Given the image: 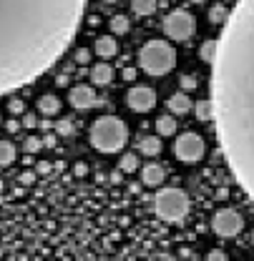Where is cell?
Wrapping results in <instances>:
<instances>
[{
    "mask_svg": "<svg viewBox=\"0 0 254 261\" xmlns=\"http://www.w3.org/2000/svg\"><path fill=\"white\" fill-rule=\"evenodd\" d=\"M179 86H181V91L191 93V91H196V88H199V78H196L194 73H184V75L179 78Z\"/></svg>",
    "mask_w": 254,
    "mask_h": 261,
    "instance_id": "24",
    "label": "cell"
},
{
    "mask_svg": "<svg viewBox=\"0 0 254 261\" xmlns=\"http://www.w3.org/2000/svg\"><path fill=\"white\" fill-rule=\"evenodd\" d=\"M73 173H76L78 178H83V176L88 173V166H86V163H76V168H73Z\"/></svg>",
    "mask_w": 254,
    "mask_h": 261,
    "instance_id": "33",
    "label": "cell"
},
{
    "mask_svg": "<svg viewBox=\"0 0 254 261\" xmlns=\"http://www.w3.org/2000/svg\"><path fill=\"white\" fill-rule=\"evenodd\" d=\"M194 111H196V121H201V123H209V121L214 118V111H212V100H206V98H204V100H199Z\"/></svg>",
    "mask_w": 254,
    "mask_h": 261,
    "instance_id": "19",
    "label": "cell"
},
{
    "mask_svg": "<svg viewBox=\"0 0 254 261\" xmlns=\"http://www.w3.org/2000/svg\"><path fill=\"white\" fill-rule=\"evenodd\" d=\"M131 8L138 15H151L156 10V0H131Z\"/></svg>",
    "mask_w": 254,
    "mask_h": 261,
    "instance_id": "20",
    "label": "cell"
},
{
    "mask_svg": "<svg viewBox=\"0 0 254 261\" xmlns=\"http://www.w3.org/2000/svg\"><path fill=\"white\" fill-rule=\"evenodd\" d=\"M56 83H58L61 88H63V86H68V75H65V73H61V75L56 78Z\"/></svg>",
    "mask_w": 254,
    "mask_h": 261,
    "instance_id": "37",
    "label": "cell"
},
{
    "mask_svg": "<svg viewBox=\"0 0 254 261\" xmlns=\"http://www.w3.org/2000/svg\"><path fill=\"white\" fill-rule=\"evenodd\" d=\"M174 153H176L179 161H184V163L201 161V156H204V138L199 133H194V130L181 133L176 138V143H174Z\"/></svg>",
    "mask_w": 254,
    "mask_h": 261,
    "instance_id": "7",
    "label": "cell"
},
{
    "mask_svg": "<svg viewBox=\"0 0 254 261\" xmlns=\"http://www.w3.org/2000/svg\"><path fill=\"white\" fill-rule=\"evenodd\" d=\"M15 156H18L15 146H13L10 141H0V166H10V163H15Z\"/></svg>",
    "mask_w": 254,
    "mask_h": 261,
    "instance_id": "18",
    "label": "cell"
},
{
    "mask_svg": "<svg viewBox=\"0 0 254 261\" xmlns=\"http://www.w3.org/2000/svg\"><path fill=\"white\" fill-rule=\"evenodd\" d=\"M154 208L164 221H181L189 214V196L181 189H159V194L154 196Z\"/></svg>",
    "mask_w": 254,
    "mask_h": 261,
    "instance_id": "5",
    "label": "cell"
},
{
    "mask_svg": "<svg viewBox=\"0 0 254 261\" xmlns=\"http://www.w3.org/2000/svg\"><path fill=\"white\" fill-rule=\"evenodd\" d=\"M43 146H48V148L56 146V136H45V138H43Z\"/></svg>",
    "mask_w": 254,
    "mask_h": 261,
    "instance_id": "36",
    "label": "cell"
},
{
    "mask_svg": "<svg viewBox=\"0 0 254 261\" xmlns=\"http://www.w3.org/2000/svg\"><path fill=\"white\" fill-rule=\"evenodd\" d=\"M40 148H43V141L35 138V136H28V138L23 141V151H26V153H38Z\"/></svg>",
    "mask_w": 254,
    "mask_h": 261,
    "instance_id": "26",
    "label": "cell"
},
{
    "mask_svg": "<svg viewBox=\"0 0 254 261\" xmlns=\"http://www.w3.org/2000/svg\"><path fill=\"white\" fill-rule=\"evenodd\" d=\"M91 146L101 153H119L128 141L126 123L116 116H101L91 126Z\"/></svg>",
    "mask_w": 254,
    "mask_h": 261,
    "instance_id": "3",
    "label": "cell"
},
{
    "mask_svg": "<svg viewBox=\"0 0 254 261\" xmlns=\"http://www.w3.org/2000/svg\"><path fill=\"white\" fill-rule=\"evenodd\" d=\"M73 61H76L78 65H86L88 61H91V53H88L86 48H78V50L73 53Z\"/></svg>",
    "mask_w": 254,
    "mask_h": 261,
    "instance_id": "28",
    "label": "cell"
},
{
    "mask_svg": "<svg viewBox=\"0 0 254 261\" xmlns=\"http://www.w3.org/2000/svg\"><path fill=\"white\" fill-rule=\"evenodd\" d=\"M141 184L149 186V189H159L161 184H164V168H161L159 163H146L141 168Z\"/></svg>",
    "mask_w": 254,
    "mask_h": 261,
    "instance_id": "11",
    "label": "cell"
},
{
    "mask_svg": "<svg viewBox=\"0 0 254 261\" xmlns=\"http://www.w3.org/2000/svg\"><path fill=\"white\" fill-rule=\"evenodd\" d=\"M191 3H194V5H201V3H206V0H191Z\"/></svg>",
    "mask_w": 254,
    "mask_h": 261,
    "instance_id": "39",
    "label": "cell"
},
{
    "mask_svg": "<svg viewBox=\"0 0 254 261\" xmlns=\"http://www.w3.org/2000/svg\"><path fill=\"white\" fill-rule=\"evenodd\" d=\"M119 168H121L124 173L138 171V156H136V153H124V156L119 159Z\"/></svg>",
    "mask_w": 254,
    "mask_h": 261,
    "instance_id": "21",
    "label": "cell"
},
{
    "mask_svg": "<svg viewBox=\"0 0 254 261\" xmlns=\"http://www.w3.org/2000/svg\"><path fill=\"white\" fill-rule=\"evenodd\" d=\"M209 100L219 153L254 201V0H239L222 23Z\"/></svg>",
    "mask_w": 254,
    "mask_h": 261,
    "instance_id": "1",
    "label": "cell"
},
{
    "mask_svg": "<svg viewBox=\"0 0 254 261\" xmlns=\"http://www.w3.org/2000/svg\"><path fill=\"white\" fill-rule=\"evenodd\" d=\"M38 173H51V163L40 161V163H38Z\"/></svg>",
    "mask_w": 254,
    "mask_h": 261,
    "instance_id": "35",
    "label": "cell"
},
{
    "mask_svg": "<svg viewBox=\"0 0 254 261\" xmlns=\"http://www.w3.org/2000/svg\"><path fill=\"white\" fill-rule=\"evenodd\" d=\"M124 81H136V70L133 68H124Z\"/></svg>",
    "mask_w": 254,
    "mask_h": 261,
    "instance_id": "34",
    "label": "cell"
},
{
    "mask_svg": "<svg viewBox=\"0 0 254 261\" xmlns=\"http://www.w3.org/2000/svg\"><path fill=\"white\" fill-rule=\"evenodd\" d=\"M126 103L131 111L146 113V111H151V108L156 106V91L149 88V86H133L126 93Z\"/></svg>",
    "mask_w": 254,
    "mask_h": 261,
    "instance_id": "9",
    "label": "cell"
},
{
    "mask_svg": "<svg viewBox=\"0 0 254 261\" xmlns=\"http://www.w3.org/2000/svg\"><path fill=\"white\" fill-rule=\"evenodd\" d=\"M189 108H191V100H189V93H187V91H179V93H174V96L169 98V111H171L174 116L189 113Z\"/></svg>",
    "mask_w": 254,
    "mask_h": 261,
    "instance_id": "14",
    "label": "cell"
},
{
    "mask_svg": "<svg viewBox=\"0 0 254 261\" xmlns=\"http://www.w3.org/2000/svg\"><path fill=\"white\" fill-rule=\"evenodd\" d=\"M179 256H187V259H194V251H189V249H181V251H179Z\"/></svg>",
    "mask_w": 254,
    "mask_h": 261,
    "instance_id": "38",
    "label": "cell"
},
{
    "mask_svg": "<svg viewBox=\"0 0 254 261\" xmlns=\"http://www.w3.org/2000/svg\"><path fill=\"white\" fill-rule=\"evenodd\" d=\"M8 111H10L13 116H18V113H23V111H26V103H23L20 98H15V100H10V103H8Z\"/></svg>",
    "mask_w": 254,
    "mask_h": 261,
    "instance_id": "29",
    "label": "cell"
},
{
    "mask_svg": "<svg viewBox=\"0 0 254 261\" xmlns=\"http://www.w3.org/2000/svg\"><path fill=\"white\" fill-rule=\"evenodd\" d=\"M252 244H254V233H252Z\"/></svg>",
    "mask_w": 254,
    "mask_h": 261,
    "instance_id": "43",
    "label": "cell"
},
{
    "mask_svg": "<svg viewBox=\"0 0 254 261\" xmlns=\"http://www.w3.org/2000/svg\"><path fill=\"white\" fill-rule=\"evenodd\" d=\"M18 181H20L23 186H33V184H35V173H33V171H23Z\"/></svg>",
    "mask_w": 254,
    "mask_h": 261,
    "instance_id": "30",
    "label": "cell"
},
{
    "mask_svg": "<svg viewBox=\"0 0 254 261\" xmlns=\"http://www.w3.org/2000/svg\"><path fill=\"white\" fill-rule=\"evenodd\" d=\"M68 103H71L73 108H78V111H88V108H96L101 100H98L94 88H88V86H76V88H71V93H68Z\"/></svg>",
    "mask_w": 254,
    "mask_h": 261,
    "instance_id": "10",
    "label": "cell"
},
{
    "mask_svg": "<svg viewBox=\"0 0 254 261\" xmlns=\"http://www.w3.org/2000/svg\"><path fill=\"white\" fill-rule=\"evenodd\" d=\"M206 259H209V261H226V251H222V249H214V251H209V254H206Z\"/></svg>",
    "mask_w": 254,
    "mask_h": 261,
    "instance_id": "31",
    "label": "cell"
},
{
    "mask_svg": "<svg viewBox=\"0 0 254 261\" xmlns=\"http://www.w3.org/2000/svg\"><path fill=\"white\" fill-rule=\"evenodd\" d=\"M156 130H159V136H174L176 133V118L174 116H159L156 118Z\"/></svg>",
    "mask_w": 254,
    "mask_h": 261,
    "instance_id": "17",
    "label": "cell"
},
{
    "mask_svg": "<svg viewBox=\"0 0 254 261\" xmlns=\"http://www.w3.org/2000/svg\"><path fill=\"white\" fill-rule=\"evenodd\" d=\"M111 31L116 33V35L126 33L128 31V18L126 15H121V13H119V15H113V18H111Z\"/></svg>",
    "mask_w": 254,
    "mask_h": 261,
    "instance_id": "25",
    "label": "cell"
},
{
    "mask_svg": "<svg viewBox=\"0 0 254 261\" xmlns=\"http://www.w3.org/2000/svg\"><path fill=\"white\" fill-rule=\"evenodd\" d=\"M86 0H0V96L43 75L71 45Z\"/></svg>",
    "mask_w": 254,
    "mask_h": 261,
    "instance_id": "2",
    "label": "cell"
},
{
    "mask_svg": "<svg viewBox=\"0 0 254 261\" xmlns=\"http://www.w3.org/2000/svg\"><path fill=\"white\" fill-rule=\"evenodd\" d=\"M23 126H26V128L38 126V116H35V113H26V116H23Z\"/></svg>",
    "mask_w": 254,
    "mask_h": 261,
    "instance_id": "32",
    "label": "cell"
},
{
    "mask_svg": "<svg viewBox=\"0 0 254 261\" xmlns=\"http://www.w3.org/2000/svg\"><path fill=\"white\" fill-rule=\"evenodd\" d=\"M138 151L144 156H159L161 153L159 136H138Z\"/></svg>",
    "mask_w": 254,
    "mask_h": 261,
    "instance_id": "16",
    "label": "cell"
},
{
    "mask_svg": "<svg viewBox=\"0 0 254 261\" xmlns=\"http://www.w3.org/2000/svg\"><path fill=\"white\" fill-rule=\"evenodd\" d=\"M38 111L48 118V116H56L58 111H61V100L58 96H53V93H43V96L38 98Z\"/></svg>",
    "mask_w": 254,
    "mask_h": 261,
    "instance_id": "15",
    "label": "cell"
},
{
    "mask_svg": "<svg viewBox=\"0 0 254 261\" xmlns=\"http://www.w3.org/2000/svg\"><path fill=\"white\" fill-rule=\"evenodd\" d=\"M91 81H94V86H108L111 81H113V68L108 63H96L91 68Z\"/></svg>",
    "mask_w": 254,
    "mask_h": 261,
    "instance_id": "13",
    "label": "cell"
},
{
    "mask_svg": "<svg viewBox=\"0 0 254 261\" xmlns=\"http://www.w3.org/2000/svg\"><path fill=\"white\" fill-rule=\"evenodd\" d=\"M3 186H5V184H3V181H0V191H3Z\"/></svg>",
    "mask_w": 254,
    "mask_h": 261,
    "instance_id": "41",
    "label": "cell"
},
{
    "mask_svg": "<svg viewBox=\"0 0 254 261\" xmlns=\"http://www.w3.org/2000/svg\"><path fill=\"white\" fill-rule=\"evenodd\" d=\"M222 3H224V5H229V3H232V0H222Z\"/></svg>",
    "mask_w": 254,
    "mask_h": 261,
    "instance_id": "40",
    "label": "cell"
},
{
    "mask_svg": "<svg viewBox=\"0 0 254 261\" xmlns=\"http://www.w3.org/2000/svg\"><path fill=\"white\" fill-rule=\"evenodd\" d=\"M96 53L101 58H113L119 53V43L113 40V35H98L96 38Z\"/></svg>",
    "mask_w": 254,
    "mask_h": 261,
    "instance_id": "12",
    "label": "cell"
},
{
    "mask_svg": "<svg viewBox=\"0 0 254 261\" xmlns=\"http://www.w3.org/2000/svg\"><path fill=\"white\" fill-rule=\"evenodd\" d=\"M103 3H116V0H103Z\"/></svg>",
    "mask_w": 254,
    "mask_h": 261,
    "instance_id": "42",
    "label": "cell"
},
{
    "mask_svg": "<svg viewBox=\"0 0 254 261\" xmlns=\"http://www.w3.org/2000/svg\"><path fill=\"white\" fill-rule=\"evenodd\" d=\"M164 33L171 40H189L191 35L196 33V20L187 10H171L164 18Z\"/></svg>",
    "mask_w": 254,
    "mask_h": 261,
    "instance_id": "6",
    "label": "cell"
},
{
    "mask_svg": "<svg viewBox=\"0 0 254 261\" xmlns=\"http://www.w3.org/2000/svg\"><path fill=\"white\" fill-rule=\"evenodd\" d=\"M226 15H229V10H226V5H224V3L214 5V8L209 10V20H212L214 25H222L224 20H226Z\"/></svg>",
    "mask_w": 254,
    "mask_h": 261,
    "instance_id": "23",
    "label": "cell"
},
{
    "mask_svg": "<svg viewBox=\"0 0 254 261\" xmlns=\"http://www.w3.org/2000/svg\"><path fill=\"white\" fill-rule=\"evenodd\" d=\"M138 65L149 75H166L176 65V50L166 40H146V45L138 50Z\"/></svg>",
    "mask_w": 254,
    "mask_h": 261,
    "instance_id": "4",
    "label": "cell"
},
{
    "mask_svg": "<svg viewBox=\"0 0 254 261\" xmlns=\"http://www.w3.org/2000/svg\"><path fill=\"white\" fill-rule=\"evenodd\" d=\"M214 56H217V40H206V43H201V48H199V58H201L204 63H212Z\"/></svg>",
    "mask_w": 254,
    "mask_h": 261,
    "instance_id": "22",
    "label": "cell"
},
{
    "mask_svg": "<svg viewBox=\"0 0 254 261\" xmlns=\"http://www.w3.org/2000/svg\"><path fill=\"white\" fill-rule=\"evenodd\" d=\"M56 130H58V136H71L73 133V121L71 118H61L56 123Z\"/></svg>",
    "mask_w": 254,
    "mask_h": 261,
    "instance_id": "27",
    "label": "cell"
},
{
    "mask_svg": "<svg viewBox=\"0 0 254 261\" xmlns=\"http://www.w3.org/2000/svg\"><path fill=\"white\" fill-rule=\"evenodd\" d=\"M212 228H214V233H217V236H222V239H232V236L242 233V228H244V219H242V214H239V211H234V208H219V211L214 214V219H212Z\"/></svg>",
    "mask_w": 254,
    "mask_h": 261,
    "instance_id": "8",
    "label": "cell"
}]
</instances>
